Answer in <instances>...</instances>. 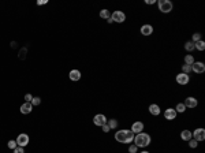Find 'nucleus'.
<instances>
[{"instance_id":"nucleus-24","label":"nucleus","mask_w":205,"mask_h":153,"mask_svg":"<svg viewBox=\"0 0 205 153\" xmlns=\"http://www.w3.org/2000/svg\"><path fill=\"white\" fill-rule=\"evenodd\" d=\"M190 71H192V66H189V64H183L182 66V72L183 74H189Z\"/></svg>"},{"instance_id":"nucleus-8","label":"nucleus","mask_w":205,"mask_h":153,"mask_svg":"<svg viewBox=\"0 0 205 153\" xmlns=\"http://www.w3.org/2000/svg\"><path fill=\"white\" fill-rule=\"evenodd\" d=\"M192 71H194L195 74H202L205 71V63L204 62H194L192 64Z\"/></svg>"},{"instance_id":"nucleus-25","label":"nucleus","mask_w":205,"mask_h":153,"mask_svg":"<svg viewBox=\"0 0 205 153\" xmlns=\"http://www.w3.org/2000/svg\"><path fill=\"white\" fill-rule=\"evenodd\" d=\"M201 40V33H194L192 36V42H197Z\"/></svg>"},{"instance_id":"nucleus-28","label":"nucleus","mask_w":205,"mask_h":153,"mask_svg":"<svg viewBox=\"0 0 205 153\" xmlns=\"http://www.w3.org/2000/svg\"><path fill=\"white\" fill-rule=\"evenodd\" d=\"M41 104V98L40 97H33V100H32V105L34 107V105H40Z\"/></svg>"},{"instance_id":"nucleus-36","label":"nucleus","mask_w":205,"mask_h":153,"mask_svg":"<svg viewBox=\"0 0 205 153\" xmlns=\"http://www.w3.org/2000/svg\"><path fill=\"white\" fill-rule=\"evenodd\" d=\"M141 153H151V152H146V150H142Z\"/></svg>"},{"instance_id":"nucleus-35","label":"nucleus","mask_w":205,"mask_h":153,"mask_svg":"<svg viewBox=\"0 0 205 153\" xmlns=\"http://www.w3.org/2000/svg\"><path fill=\"white\" fill-rule=\"evenodd\" d=\"M107 22H108V23H114V21L111 19V18H108V19H107Z\"/></svg>"},{"instance_id":"nucleus-7","label":"nucleus","mask_w":205,"mask_h":153,"mask_svg":"<svg viewBox=\"0 0 205 153\" xmlns=\"http://www.w3.org/2000/svg\"><path fill=\"white\" fill-rule=\"evenodd\" d=\"M16 145L21 148H25L27 143H29V135L27 134H19L18 137H16Z\"/></svg>"},{"instance_id":"nucleus-32","label":"nucleus","mask_w":205,"mask_h":153,"mask_svg":"<svg viewBox=\"0 0 205 153\" xmlns=\"http://www.w3.org/2000/svg\"><path fill=\"white\" fill-rule=\"evenodd\" d=\"M101 129H102V131H104V133H108V131L111 130V129H109V126H108V124H104V126H102Z\"/></svg>"},{"instance_id":"nucleus-13","label":"nucleus","mask_w":205,"mask_h":153,"mask_svg":"<svg viewBox=\"0 0 205 153\" xmlns=\"http://www.w3.org/2000/svg\"><path fill=\"white\" fill-rule=\"evenodd\" d=\"M183 104H185L186 108H192V109H193V108H195L197 105H198V100H197L195 97H187Z\"/></svg>"},{"instance_id":"nucleus-21","label":"nucleus","mask_w":205,"mask_h":153,"mask_svg":"<svg viewBox=\"0 0 205 153\" xmlns=\"http://www.w3.org/2000/svg\"><path fill=\"white\" fill-rule=\"evenodd\" d=\"M175 111H176V114H183V112L186 111L185 104H183V103H179V104L175 107Z\"/></svg>"},{"instance_id":"nucleus-22","label":"nucleus","mask_w":205,"mask_h":153,"mask_svg":"<svg viewBox=\"0 0 205 153\" xmlns=\"http://www.w3.org/2000/svg\"><path fill=\"white\" fill-rule=\"evenodd\" d=\"M194 62H195V60H194V56H193V55H186L185 56V64L192 66Z\"/></svg>"},{"instance_id":"nucleus-19","label":"nucleus","mask_w":205,"mask_h":153,"mask_svg":"<svg viewBox=\"0 0 205 153\" xmlns=\"http://www.w3.org/2000/svg\"><path fill=\"white\" fill-rule=\"evenodd\" d=\"M107 124L109 126V129H111V130L118 129V120H116V119H109V120H107Z\"/></svg>"},{"instance_id":"nucleus-16","label":"nucleus","mask_w":205,"mask_h":153,"mask_svg":"<svg viewBox=\"0 0 205 153\" xmlns=\"http://www.w3.org/2000/svg\"><path fill=\"white\" fill-rule=\"evenodd\" d=\"M71 81H79L81 79V71L79 70H71L70 74H68Z\"/></svg>"},{"instance_id":"nucleus-15","label":"nucleus","mask_w":205,"mask_h":153,"mask_svg":"<svg viewBox=\"0 0 205 153\" xmlns=\"http://www.w3.org/2000/svg\"><path fill=\"white\" fill-rule=\"evenodd\" d=\"M148 109H149V114L153 115V116H159V115L161 114V109H160V107H159L157 104H151Z\"/></svg>"},{"instance_id":"nucleus-17","label":"nucleus","mask_w":205,"mask_h":153,"mask_svg":"<svg viewBox=\"0 0 205 153\" xmlns=\"http://www.w3.org/2000/svg\"><path fill=\"white\" fill-rule=\"evenodd\" d=\"M180 138H182L183 141H186V142H187V141H190L193 138L192 131H190V130H183L182 133H180Z\"/></svg>"},{"instance_id":"nucleus-23","label":"nucleus","mask_w":205,"mask_h":153,"mask_svg":"<svg viewBox=\"0 0 205 153\" xmlns=\"http://www.w3.org/2000/svg\"><path fill=\"white\" fill-rule=\"evenodd\" d=\"M100 18H102V19H108V18H111V14H109L108 10H101L100 11Z\"/></svg>"},{"instance_id":"nucleus-30","label":"nucleus","mask_w":205,"mask_h":153,"mask_svg":"<svg viewBox=\"0 0 205 153\" xmlns=\"http://www.w3.org/2000/svg\"><path fill=\"white\" fill-rule=\"evenodd\" d=\"M25 100H26V103H32L33 96L30 95V93H27V95H25Z\"/></svg>"},{"instance_id":"nucleus-29","label":"nucleus","mask_w":205,"mask_h":153,"mask_svg":"<svg viewBox=\"0 0 205 153\" xmlns=\"http://www.w3.org/2000/svg\"><path fill=\"white\" fill-rule=\"evenodd\" d=\"M138 148L135 146L134 143H130V146H128V153H137Z\"/></svg>"},{"instance_id":"nucleus-27","label":"nucleus","mask_w":205,"mask_h":153,"mask_svg":"<svg viewBox=\"0 0 205 153\" xmlns=\"http://www.w3.org/2000/svg\"><path fill=\"white\" fill-rule=\"evenodd\" d=\"M187 142H189V146H190V148H193V149L198 146V142H197L195 140H193V138H192L190 141H187Z\"/></svg>"},{"instance_id":"nucleus-6","label":"nucleus","mask_w":205,"mask_h":153,"mask_svg":"<svg viewBox=\"0 0 205 153\" xmlns=\"http://www.w3.org/2000/svg\"><path fill=\"white\" fill-rule=\"evenodd\" d=\"M107 120H108V119H107V116L104 114H97L93 118V123L99 127H102L104 124H107Z\"/></svg>"},{"instance_id":"nucleus-10","label":"nucleus","mask_w":205,"mask_h":153,"mask_svg":"<svg viewBox=\"0 0 205 153\" xmlns=\"http://www.w3.org/2000/svg\"><path fill=\"white\" fill-rule=\"evenodd\" d=\"M176 111L175 108H167L166 111H164V118H166L167 120H175L176 119Z\"/></svg>"},{"instance_id":"nucleus-9","label":"nucleus","mask_w":205,"mask_h":153,"mask_svg":"<svg viewBox=\"0 0 205 153\" xmlns=\"http://www.w3.org/2000/svg\"><path fill=\"white\" fill-rule=\"evenodd\" d=\"M175 79H176V84H179V85H187L190 82L189 74H183V72H179L175 77Z\"/></svg>"},{"instance_id":"nucleus-26","label":"nucleus","mask_w":205,"mask_h":153,"mask_svg":"<svg viewBox=\"0 0 205 153\" xmlns=\"http://www.w3.org/2000/svg\"><path fill=\"white\" fill-rule=\"evenodd\" d=\"M7 146L10 148L11 150H14L15 149L16 146H18V145H16V141H14V140H11V141H8V143H7Z\"/></svg>"},{"instance_id":"nucleus-20","label":"nucleus","mask_w":205,"mask_h":153,"mask_svg":"<svg viewBox=\"0 0 205 153\" xmlns=\"http://www.w3.org/2000/svg\"><path fill=\"white\" fill-rule=\"evenodd\" d=\"M185 49L187 51V52H193L194 51V42H192V41H186V44H185Z\"/></svg>"},{"instance_id":"nucleus-1","label":"nucleus","mask_w":205,"mask_h":153,"mask_svg":"<svg viewBox=\"0 0 205 153\" xmlns=\"http://www.w3.org/2000/svg\"><path fill=\"white\" fill-rule=\"evenodd\" d=\"M134 135L131 130H127V129H123V130H119L115 133V140L120 143H131L134 141Z\"/></svg>"},{"instance_id":"nucleus-31","label":"nucleus","mask_w":205,"mask_h":153,"mask_svg":"<svg viewBox=\"0 0 205 153\" xmlns=\"http://www.w3.org/2000/svg\"><path fill=\"white\" fill-rule=\"evenodd\" d=\"M14 153H25V150H23V148L16 146L15 149H14Z\"/></svg>"},{"instance_id":"nucleus-4","label":"nucleus","mask_w":205,"mask_h":153,"mask_svg":"<svg viewBox=\"0 0 205 153\" xmlns=\"http://www.w3.org/2000/svg\"><path fill=\"white\" fill-rule=\"evenodd\" d=\"M192 135H193V140H195L197 142H201V141L205 140V129H202V127L195 129L194 131H192Z\"/></svg>"},{"instance_id":"nucleus-2","label":"nucleus","mask_w":205,"mask_h":153,"mask_svg":"<svg viewBox=\"0 0 205 153\" xmlns=\"http://www.w3.org/2000/svg\"><path fill=\"white\" fill-rule=\"evenodd\" d=\"M151 141H152L151 135L142 131V133L135 134V135H134V141H133V142H134V145L137 148H146V146H149Z\"/></svg>"},{"instance_id":"nucleus-14","label":"nucleus","mask_w":205,"mask_h":153,"mask_svg":"<svg viewBox=\"0 0 205 153\" xmlns=\"http://www.w3.org/2000/svg\"><path fill=\"white\" fill-rule=\"evenodd\" d=\"M32 111H33V105H32V103H23V104L21 105V114L27 115V114H30Z\"/></svg>"},{"instance_id":"nucleus-18","label":"nucleus","mask_w":205,"mask_h":153,"mask_svg":"<svg viewBox=\"0 0 205 153\" xmlns=\"http://www.w3.org/2000/svg\"><path fill=\"white\" fill-rule=\"evenodd\" d=\"M194 48L197 51H205V41L204 40H200V41L194 42Z\"/></svg>"},{"instance_id":"nucleus-3","label":"nucleus","mask_w":205,"mask_h":153,"mask_svg":"<svg viewBox=\"0 0 205 153\" xmlns=\"http://www.w3.org/2000/svg\"><path fill=\"white\" fill-rule=\"evenodd\" d=\"M157 7H159V11H160V13L168 14L172 11L174 4L170 0H159V1H157Z\"/></svg>"},{"instance_id":"nucleus-12","label":"nucleus","mask_w":205,"mask_h":153,"mask_svg":"<svg viewBox=\"0 0 205 153\" xmlns=\"http://www.w3.org/2000/svg\"><path fill=\"white\" fill-rule=\"evenodd\" d=\"M144 129H145V124L142 123V122H140V120L134 122V123L131 124V131H133L134 134L142 133V131H144Z\"/></svg>"},{"instance_id":"nucleus-33","label":"nucleus","mask_w":205,"mask_h":153,"mask_svg":"<svg viewBox=\"0 0 205 153\" xmlns=\"http://www.w3.org/2000/svg\"><path fill=\"white\" fill-rule=\"evenodd\" d=\"M47 3H48V0H39V1H37L39 6H42V4H47Z\"/></svg>"},{"instance_id":"nucleus-34","label":"nucleus","mask_w":205,"mask_h":153,"mask_svg":"<svg viewBox=\"0 0 205 153\" xmlns=\"http://www.w3.org/2000/svg\"><path fill=\"white\" fill-rule=\"evenodd\" d=\"M156 0H146V4H154Z\"/></svg>"},{"instance_id":"nucleus-11","label":"nucleus","mask_w":205,"mask_h":153,"mask_svg":"<svg viewBox=\"0 0 205 153\" xmlns=\"http://www.w3.org/2000/svg\"><path fill=\"white\" fill-rule=\"evenodd\" d=\"M140 32H141L142 36L148 37V36H151L152 33H153V26H152V25H149V23H145V25H142V26H141Z\"/></svg>"},{"instance_id":"nucleus-5","label":"nucleus","mask_w":205,"mask_h":153,"mask_svg":"<svg viewBox=\"0 0 205 153\" xmlns=\"http://www.w3.org/2000/svg\"><path fill=\"white\" fill-rule=\"evenodd\" d=\"M111 19L116 23H123L126 21V14L123 13V11H119V10L114 11V13L111 14Z\"/></svg>"}]
</instances>
